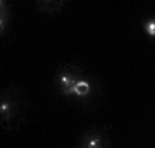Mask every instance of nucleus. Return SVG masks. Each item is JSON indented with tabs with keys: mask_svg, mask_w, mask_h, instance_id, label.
I'll return each instance as SVG.
<instances>
[{
	"mask_svg": "<svg viewBox=\"0 0 155 148\" xmlns=\"http://www.w3.org/2000/svg\"><path fill=\"white\" fill-rule=\"evenodd\" d=\"M76 77H74V74H71L69 71H62L61 72V76H59V83H61V86H62V91L66 95H71V90L72 86L76 84Z\"/></svg>",
	"mask_w": 155,
	"mask_h": 148,
	"instance_id": "f257e3e1",
	"label": "nucleus"
},
{
	"mask_svg": "<svg viewBox=\"0 0 155 148\" xmlns=\"http://www.w3.org/2000/svg\"><path fill=\"white\" fill-rule=\"evenodd\" d=\"M90 90H91V86H90V83L86 79H78L76 84L72 86L71 93L76 95V97H86L90 93Z\"/></svg>",
	"mask_w": 155,
	"mask_h": 148,
	"instance_id": "f03ea898",
	"label": "nucleus"
},
{
	"mask_svg": "<svg viewBox=\"0 0 155 148\" xmlns=\"http://www.w3.org/2000/svg\"><path fill=\"white\" fill-rule=\"evenodd\" d=\"M83 148H102V138L100 136H88L83 143Z\"/></svg>",
	"mask_w": 155,
	"mask_h": 148,
	"instance_id": "7ed1b4c3",
	"label": "nucleus"
},
{
	"mask_svg": "<svg viewBox=\"0 0 155 148\" xmlns=\"http://www.w3.org/2000/svg\"><path fill=\"white\" fill-rule=\"evenodd\" d=\"M145 31H147V35H150V36H155V19H150V21L145 22Z\"/></svg>",
	"mask_w": 155,
	"mask_h": 148,
	"instance_id": "20e7f679",
	"label": "nucleus"
},
{
	"mask_svg": "<svg viewBox=\"0 0 155 148\" xmlns=\"http://www.w3.org/2000/svg\"><path fill=\"white\" fill-rule=\"evenodd\" d=\"M9 110H11V105L7 104V102H2V105H0V112H2V115L9 114Z\"/></svg>",
	"mask_w": 155,
	"mask_h": 148,
	"instance_id": "39448f33",
	"label": "nucleus"
}]
</instances>
